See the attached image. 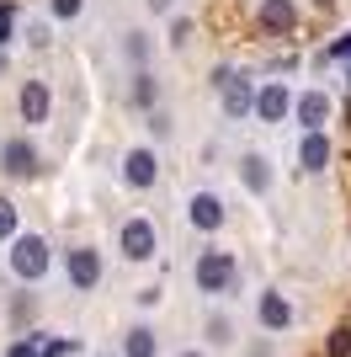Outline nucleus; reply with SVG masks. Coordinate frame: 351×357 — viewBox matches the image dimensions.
Returning <instances> with one entry per match:
<instances>
[{"label":"nucleus","instance_id":"4be33fe9","mask_svg":"<svg viewBox=\"0 0 351 357\" xmlns=\"http://www.w3.org/2000/svg\"><path fill=\"white\" fill-rule=\"evenodd\" d=\"M11 16L16 11H11V0H6V6H0V43H11Z\"/></svg>","mask_w":351,"mask_h":357},{"label":"nucleus","instance_id":"f257e3e1","mask_svg":"<svg viewBox=\"0 0 351 357\" xmlns=\"http://www.w3.org/2000/svg\"><path fill=\"white\" fill-rule=\"evenodd\" d=\"M11 267H16V278H27V283L43 278L48 272V245L38 235H16L11 240Z\"/></svg>","mask_w":351,"mask_h":357},{"label":"nucleus","instance_id":"a211bd4d","mask_svg":"<svg viewBox=\"0 0 351 357\" xmlns=\"http://www.w3.org/2000/svg\"><path fill=\"white\" fill-rule=\"evenodd\" d=\"M133 102H139V107H155V80H149V75H139V86H133Z\"/></svg>","mask_w":351,"mask_h":357},{"label":"nucleus","instance_id":"f8f14e48","mask_svg":"<svg viewBox=\"0 0 351 357\" xmlns=\"http://www.w3.org/2000/svg\"><path fill=\"white\" fill-rule=\"evenodd\" d=\"M292 22H298L292 0H266V6H261V27L266 32H292Z\"/></svg>","mask_w":351,"mask_h":357},{"label":"nucleus","instance_id":"f3484780","mask_svg":"<svg viewBox=\"0 0 351 357\" xmlns=\"http://www.w3.org/2000/svg\"><path fill=\"white\" fill-rule=\"evenodd\" d=\"M325 352H330V357H351V326H336V331H330Z\"/></svg>","mask_w":351,"mask_h":357},{"label":"nucleus","instance_id":"a878e982","mask_svg":"<svg viewBox=\"0 0 351 357\" xmlns=\"http://www.w3.org/2000/svg\"><path fill=\"white\" fill-rule=\"evenodd\" d=\"M181 357H203V352H181Z\"/></svg>","mask_w":351,"mask_h":357},{"label":"nucleus","instance_id":"6e6552de","mask_svg":"<svg viewBox=\"0 0 351 357\" xmlns=\"http://www.w3.org/2000/svg\"><path fill=\"white\" fill-rule=\"evenodd\" d=\"M155 155H149V149H128V160H123V176H128V187H155V176H160V171H155Z\"/></svg>","mask_w":351,"mask_h":357},{"label":"nucleus","instance_id":"412c9836","mask_svg":"<svg viewBox=\"0 0 351 357\" xmlns=\"http://www.w3.org/2000/svg\"><path fill=\"white\" fill-rule=\"evenodd\" d=\"M80 6H86V0H54V16L70 22V16H80Z\"/></svg>","mask_w":351,"mask_h":357},{"label":"nucleus","instance_id":"1a4fd4ad","mask_svg":"<svg viewBox=\"0 0 351 357\" xmlns=\"http://www.w3.org/2000/svg\"><path fill=\"white\" fill-rule=\"evenodd\" d=\"M325 118H330V96H325V91H304V96H298V123H304L309 134H320Z\"/></svg>","mask_w":351,"mask_h":357},{"label":"nucleus","instance_id":"4468645a","mask_svg":"<svg viewBox=\"0 0 351 357\" xmlns=\"http://www.w3.org/2000/svg\"><path fill=\"white\" fill-rule=\"evenodd\" d=\"M256 314H261V326H266V331H282V326L292 320V310H288V298H282V294H261Z\"/></svg>","mask_w":351,"mask_h":357},{"label":"nucleus","instance_id":"393cba45","mask_svg":"<svg viewBox=\"0 0 351 357\" xmlns=\"http://www.w3.org/2000/svg\"><path fill=\"white\" fill-rule=\"evenodd\" d=\"M149 6H155V11H165V6H171V0H149Z\"/></svg>","mask_w":351,"mask_h":357},{"label":"nucleus","instance_id":"9d476101","mask_svg":"<svg viewBox=\"0 0 351 357\" xmlns=\"http://www.w3.org/2000/svg\"><path fill=\"white\" fill-rule=\"evenodd\" d=\"M0 165H6L11 176H32V171H38V155H32L27 139H11V144L0 149Z\"/></svg>","mask_w":351,"mask_h":357},{"label":"nucleus","instance_id":"aec40b11","mask_svg":"<svg viewBox=\"0 0 351 357\" xmlns=\"http://www.w3.org/2000/svg\"><path fill=\"white\" fill-rule=\"evenodd\" d=\"M229 336H234L229 320H208V342H229Z\"/></svg>","mask_w":351,"mask_h":357},{"label":"nucleus","instance_id":"20e7f679","mask_svg":"<svg viewBox=\"0 0 351 357\" xmlns=\"http://www.w3.org/2000/svg\"><path fill=\"white\" fill-rule=\"evenodd\" d=\"M123 256H128V261H149V256H155V224L149 219L123 224Z\"/></svg>","mask_w":351,"mask_h":357},{"label":"nucleus","instance_id":"2eb2a0df","mask_svg":"<svg viewBox=\"0 0 351 357\" xmlns=\"http://www.w3.org/2000/svg\"><path fill=\"white\" fill-rule=\"evenodd\" d=\"M160 347H155V331L149 326H139V331H128L123 336V357H155Z\"/></svg>","mask_w":351,"mask_h":357},{"label":"nucleus","instance_id":"423d86ee","mask_svg":"<svg viewBox=\"0 0 351 357\" xmlns=\"http://www.w3.org/2000/svg\"><path fill=\"white\" fill-rule=\"evenodd\" d=\"M187 219L197 224V229H208V235H213V229H224V197L197 192V197L187 203Z\"/></svg>","mask_w":351,"mask_h":357},{"label":"nucleus","instance_id":"bb28decb","mask_svg":"<svg viewBox=\"0 0 351 357\" xmlns=\"http://www.w3.org/2000/svg\"><path fill=\"white\" fill-rule=\"evenodd\" d=\"M320 6H336V0H320Z\"/></svg>","mask_w":351,"mask_h":357},{"label":"nucleus","instance_id":"ddd939ff","mask_svg":"<svg viewBox=\"0 0 351 357\" xmlns=\"http://www.w3.org/2000/svg\"><path fill=\"white\" fill-rule=\"evenodd\" d=\"M325 160H330V139H325V134H304V144H298V165H304V171H325Z\"/></svg>","mask_w":351,"mask_h":357},{"label":"nucleus","instance_id":"f03ea898","mask_svg":"<svg viewBox=\"0 0 351 357\" xmlns=\"http://www.w3.org/2000/svg\"><path fill=\"white\" fill-rule=\"evenodd\" d=\"M234 283V256L229 251H203L197 256V288L203 294H224Z\"/></svg>","mask_w":351,"mask_h":357},{"label":"nucleus","instance_id":"b1692460","mask_svg":"<svg viewBox=\"0 0 351 357\" xmlns=\"http://www.w3.org/2000/svg\"><path fill=\"white\" fill-rule=\"evenodd\" d=\"M330 59H351V32H346V38H341L336 48H330Z\"/></svg>","mask_w":351,"mask_h":357},{"label":"nucleus","instance_id":"0eeeda50","mask_svg":"<svg viewBox=\"0 0 351 357\" xmlns=\"http://www.w3.org/2000/svg\"><path fill=\"white\" fill-rule=\"evenodd\" d=\"M48 107H54L48 80H27V86H22V118L27 123H48Z\"/></svg>","mask_w":351,"mask_h":357},{"label":"nucleus","instance_id":"9b49d317","mask_svg":"<svg viewBox=\"0 0 351 357\" xmlns=\"http://www.w3.org/2000/svg\"><path fill=\"white\" fill-rule=\"evenodd\" d=\"M250 112H261L266 123H277L282 112H288V91H282L277 80H272V86H261V91H256V107H250Z\"/></svg>","mask_w":351,"mask_h":357},{"label":"nucleus","instance_id":"6ab92c4d","mask_svg":"<svg viewBox=\"0 0 351 357\" xmlns=\"http://www.w3.org/2000/svg\"><path fill=\"white\" fill-rule=\"evenodd\" d=\"M11 235H16V208L0 197V240H11Z\"/></svg>","mask_w":351,"mask_h":357},{"label":"nucleus","instance_id":"39448f33","mask_svg":"<svg viewBox=\"0 0 351 357\" xmlns=\"http://www.w3.org/2000/svg\"><path fill=\"white\" fill-rule=\"evenodd\" d=\"M70 283L80 288V294H91V288L102 283V256L91 251V245H80V251H70Z\"/></svg>","mask_w":351,"mask_h":357},{"label":"nucleus","instance_id":"5701e85b","mask_svg":"<svg viewBox=\"0 0 351 357\" xmlns=\"http://www.w3.org/2000/svg\"><path fill=\"white\" fill-rule=\"evenodd\" d=\"M6 357H43V352H38V342H11V352H6Z\"/></svg>","mask_w":351,"mask_h":357},{"label":"nucleus","instance_id":"dca6fc26","mask_svg":"<svg viewBox=\"0 0 351 357\" xmlns=\"http://www.w3.org/2000/svg\"><path fill=\"white\" fill-rule=\"evenodd\" d=\"M240 176H245V187H250V192H266L272 171H266V160H261V155H245V160H240Z\"/></svg>","mask_w":351,"mask_h":357},{"label":"nucleus","instance_id":"7ed1b4c3","mask_svg":"<svg viewBox=\"0 0 351 357\" xmlns=\"http://www.w3.org/2000/svg\"><path fill=\"white\" fill-rule=\"evenodd\" d=\"M219 102H224V112H229V118H245L250 107H256V91H250L245 75L219 70Z\"/></svg>","mask_w":351,"mask_h":357}]
</instances>
